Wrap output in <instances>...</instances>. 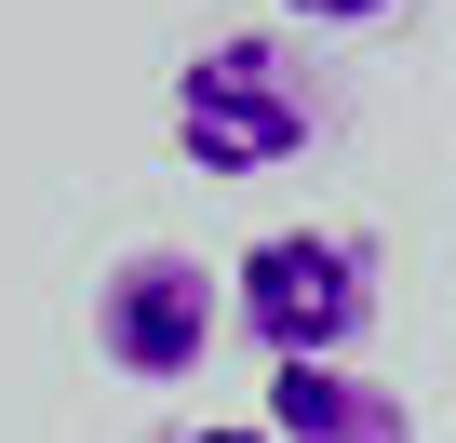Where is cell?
<instances>
[{"label":"cell","instance_id":"3","mask_svg":"<svg viewBox=\"0 0 456 443\" xmlns=\"http://www.w3.org/2000/svg\"><path fill=\"white\" fill-rule=\"evenodd\" d=\"M215 336H228V269H201L188 242H134V256H108V283H94V349H108L121 376L175 390V376H201Z\"/></svg>","mask_w":456,"mask_h":443},{"label":"cell","instance_id":"1","mask_svg":"<svg viewBox=\"0 0 456 443\" xmlns=\"http://www.w3.org/2000/svg\"><path fill=\"white\" fill-rule=\"evenodd\" d=\"M161 121H175L188 175H282V161L322 135V81H309V54L269 41V28H215V41L175 54Z\"/></svg>","mask_w":456,"mask_h":443},{"label":"cell","instance_id":"5","mask_svg":"<svg viewBox=\"0 0 456 443\" xmlns=\"http://www.w3.org/2000/svg\"><path fill=\"white\" fill-rule=\"evenodd\" d=\"M148 443H269V416H175V430H148Z\"/></svg>","mask_w":456,"mask_h":443},{"label":"cell","instance_id":"4","mask_svg":"<svg viewBox=\"0 0 456 443\" xmlns=\"http://www.w3.org/2000/svg\"><path fill=\"white\" fill-rule=\"evenodd\" d=\"M269 443H416V403L362 363H269Z\"/></svg>","mask_w":456,"mask_h":443},{"label":"cell","instance_id":"2","mask_svg":"<svg viewBox=\"0 0 456 443\" xmlns=\"http://www.w3.org/2000/svg\"><path fill=\"white\" fill-rule=\"evenodd\" d=\"M228 323L269 363H349V336L376 323V242L362 229H269L228 256Z\"/></svg>","mask_w":456,"mask_h":443},{"label":"cell","instance_id":"6","mask_svg":"<svg viewBox=\"0 0 456 443\" xmlns=\"http://www.w3.org/2000/svg\"><path fill=\"white\" fill-rule=\"evenodd\" d=\"M282 14H309V28H376V14H403V0H282Z\"/></svg>","mask_w":456,"mask_h":443}]
</instances>
